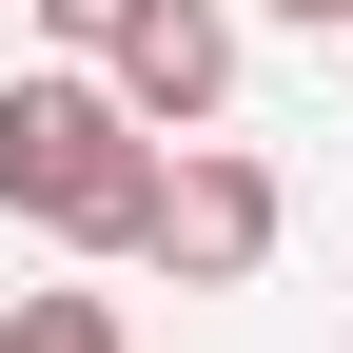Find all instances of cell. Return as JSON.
Instances as JSON below:
<instances>
[{"instance_id": "4", "label": "cell", "mask_w": 353, "mask_h": 353, "mask_svg": "<svg viewBox=\"0 0 353 353\" xmlns=\"http://www.w3.org/2000/svg\"><path fill=\"white\" fill-rule=\"evenodd\" d=\"M0 353H138V334H118V294H20Z\"/></svg>"}, {"instance_id": "3", "label": "cell", "mask_w": 353, "mask_h": 353, "mask_svg": "<svg viewBox=\"0 0 353 353\" xmlns=\"http://www.w3.org/2000/svg\"><path fill=\"white\" fill-rule=\"evenodd\" d=\"M118 99H138L157 138H216V99H236V0H138V20H118Z\"/></svg>"}, {"instance_id": "1", "label": "cell", "mask_w": 353, "mask_h": 353, "mask_svg": "<svg viewBox=\"0 0 353 353\" xmlns=\"http://www.w3.org/2000/svg\"><path fill=\"white\" fill-rule=\"evenodd\" d=\"M157 176H176V138L118 99V59L0 79V216H20L39 255H138L157 236Z\"/></svg>"}, {"instance_id": "6", "label": "cell", "mask_w": 353, "mask_h": 353, "mask_svg": "<svg viewBox=\"0 0 353 353\" xmlns=\"http://www.w3.org/2000/svg\"><path fill=\"white\" fill-rule=\"evenodd\" d=\"M255 20H294V39H334V20H353V0H255Z\"/></svg>"}, {"instance_id": "2", "label": "cell", "mask_w": 353, "mask_h": 353, "mask_svg": "<svg viewBox=\"0 0 353 353\" xmlns=\"http://www.w3.org/2000/svg\"><path fill=\"white\" fill-rule=\"evenodd\" d=\"M275 236H294V176H275V157H255V138H176L138 275H176V294H255V275H275Z\"/></svg>"}, {"instance_id": "5", "label": "cell", "mask_w": 353, "mask_h": 353, "mask_svg": "<svg viewBox=\"0 0 353 353\" xmlns=\"http://www.w3.org/2000/svg\"><path fill=\"white\" fill-rule=\"evenodd\" d=\"M39 39H59V59H118V20H138V0H20Z\"/></svg>"}]
</instances>
